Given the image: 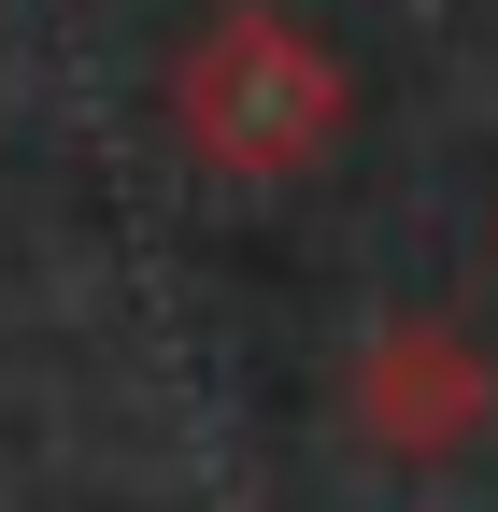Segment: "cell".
I'll use <instances>...</instances> for the list:
<instances>
[{
	"mask_svg": "<svg viewBox=\"0 0 498 512\" xmlns=\"http://www.w3.org/2000/svg\"><path fill=\"white\" fill-rule=\"evenodd\" d=\"M171 114H185V143H200L228 185H285V171L342 128V72H328L314 29H285V15H228V29L185 43Z\"/></svg>",
	"mask_w": 498,
	"mask_h": 512,
	"instance_id": "cell-1",
	"label": "cell"
},
{
	"mask_svg": "<svg viewBox=\"0 0 498 512\" xmlns=\"http://www.w3.org/2000/svg\"><path fill=\"white\" fill-rule=\"evenodd\" d=\"M356 413H370V441H399V456H456L484 427V356L456 328H385L370 370H356Z\"/></svg>",
	"mask_w": 498,
	"mask_h": 512,
	"instance_id": "cell-2",
	"label": "cell"
}]
</instances>
